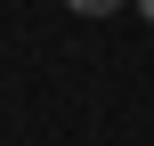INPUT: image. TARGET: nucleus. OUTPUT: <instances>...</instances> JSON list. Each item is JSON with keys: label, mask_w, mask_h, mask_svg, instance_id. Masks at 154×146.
Masks as SVG:
<instances>
[{"label": "nucleus", "mask_w": 154, "mask_h": 146, "mask_svg": "<svg viewBox=\"0 0 154 146\" xmlns=\"http://www.w3.org/2000/svg\"><path fill=\"white\" fill-rule=\"evenodd\" d=\"M138 16H146V24H154V0H138Z\"/></svg>", "instance_id": "f03ea898"}, {"label": "nucleus", "mask_w": 154, "mask_h": 146, "mask_svg": "<svg viewBox=\"0 0 154 146\" xmlns=\"http://www.w3.org/2000/svg\"><path fill=\"white\" fill-rule=\"evenodd\" d=\"M122 0H73V16H114Z\"/></svg>", "instance_id": "f257e3e1"}]
</instances>
